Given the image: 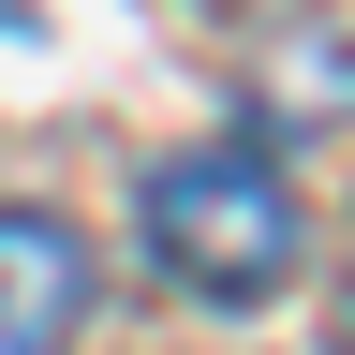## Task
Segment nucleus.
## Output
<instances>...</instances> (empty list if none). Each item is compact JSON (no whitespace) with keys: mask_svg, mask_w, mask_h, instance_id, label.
<instances>
[{"mask_svg":"<svg viewBox=\"0 0 355 355\" xmlns=\"http://www.w3.org/2000/svg\"><path fill=\"white\" fill-rule=\"evenodd\" d=\"M133 237H148V266L178 296L266 311V296H296V266H311V207H296V178L266 148H163L133 178Z\"/></svg>","mask_w":355,"mask_h":355,"instance_id":"1","label":"nucleus"},{"mask_svg":"<svg viewBox=\"0 0 355 355\" xmlns=\"http://www.w3.org/2000/svg\"><path fill=\"white\" fill-rule=\"evenodd\" d=\"M89 296L104 266L60 207H0V355H74L89 340Z\"/></svg>","mask_w":355,"mask_h":355,"instance_id":"2","label":"nucleus"}]
</instances>
